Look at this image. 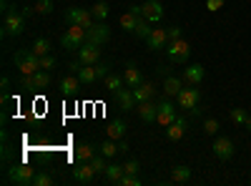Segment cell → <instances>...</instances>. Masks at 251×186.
<instances>
[{
  "label": "cell",
  "mask_w": 251,
  "mask_h": 186,
  "mask_svg": "<svg viewBox=\"0 0 251 186\" xmlns=\"http://www.w3.org/2000/svg\"><path fill=\"white\" fill-rule=\"evenodd\" d=\"M25 30V18L15 5H8V10H3V33L5 35H20Z\"/></svg>",
  "instance_id": "obj_1"
},
{
  "label": "cell",
  "mask_w": 251,
  "mask_h": 186,
  "mask_svg": "<svg viewBox=\"0 0 251 186\" xmlns=\"http://www.w3.org/2000/svg\"><path fill=\"white\" fill-rule=\"evenodd\" d=\"M13 63H15V68L23 73V76H30V73L40 71V58L33 51H15Z\"/></svg>",
  "instance_id": "obj_2"
},
{
  "label": "cell",
  "mask_w": 251,
  "mask_h": 186,
  "mask_svg": "<svg viewBox=\"0 0 251 186\" xmlns=\"http://www.w3.org/2000/svg\"><path fill=\"white\" fill-rule=\"evenodd\" d=\"M86 33H88V28H83V26H68V30L60 35V46L68 48V51L80 48L86 43Z\"/></svg>",
  "instance_id": "obj_3"
},
{
  "label": "cell",
  "mask_w": 251,
  "mask_h": 186,
  "mask_svg": "<svg viewBox=\"0 0 251 186\" xmlns=\"http://www.w3.org/2000/svg\"><path fill=\"white\" fill-rule=\"evenodd\" d=\"M35 169L28 166V163H15L13 169H8V181L13 184H20V186H33V179H35Z\"/></svg>",
  "instance_id": "obj_4"
},
{
  "label": "cell",
  "mask_w": 251,
  "mask_h": 186,
  "mask_svg": "<svg viewBox=\"0 0 251 186\" xmlns=\"http://www.w3.org/2000/svg\"><path fill=\"white\" fill-rule=\"evenodd\" d=\"M166 53H169L171 63H186L188 55H191V46H188V40L178 38V40H169V46H166Z\"/></svg>",
  "instance_id": "obj_5"
},
{
  "label": "cell",
  "mask_w": 251,
  "mask_h": 186,
  "mask_svg": "<svg viewBox=\"0 0 251 186\" xmlns=\"http://www.w3.org/2000/svg\"><path fill=\"white\" fill-rule=\"evenodd\" d=\"M176 101H178V108H183L186 113H191V111L199 106V101H201V91H199V86L181 88L178 96H176Z\"/></svg>",
  "instance_id": "obj_6"
},
{
  "label": "cell",
  "mask_w": 251,
  "mask_h": 186,
  "mask_svg": "<svg viewBox=\"0 0 251 186\" xmlns=\"http://www.w3.org/2000/svg\"><path fill=\"white\" fill-rule=\"evenodd\" d=\"M66 23L68 26H83V28H91L96 23V18L91 10L86 8H68L66 10Z\"/></svg>",
  "instance_id": "obj_7"
},
{
  "label": "cell",
  "mask_w": 251,
  "mask_h": 186,
  "mask_svg": "<svg viewBox=\"0 0 251 186\" xmlns=\"http://www.w3.org/2000/svg\"><path fill=\"white\" fill-rule=\"evenodd\" d=\"M111 40V28L103 23V20H96V23L88 28L86 33V43H96V46H103Z\"/></svg>",
  "instance_id": "obj_8"
},
{
  "label": "cell",
  "mask_w": 251,
  "mask_h": 186,
  "mask_svg": "<svg viewBox=\"0 0 251 186\" xmlns=\"http://www.w3.org/2000/svg\"><path fill=\"white\" fill-rule=\"evenodd\" d=\"M214 156L219 159V161H228L234 154H236V146H234V141L228 138V136H216V141H214Z\"/></svg>",
  "instance_id": "obj_9"
},
{
  "label": "cell",
  "mask_w": 251,
  "mask_h": 186,
  "mask_svg": "<svg viewBox=\"0 0 251 186\" xmlns=\"http://www.w3.org/2000/svg\"><path fill=\"white\" fill-rule=\"evenodd\" d=\"M78 60L83 66H96L98 60H100V46L96 43H83L78 48Z\"/></svg>",
  "instance_id": "obj_10"
},
{
  "label": "cell",
  "mask_w": 251,
  "mask_h": 186,
  "mask_svg": "<svg viewBox=\"0 0 251 186\" xmlns=\"http://www.w3.org/2000/svg\"><path fill=\"white\" fill-rule=\"evenodd\" d=\"M141 8H143V18L149 20L151 26H158V23H161V18H163V5L158 3V0H146Z\"/></svg>",
  "instance_id": "obj_11"
},
{
  "label": "cell",
  "mask_w": 251,
  "mask_h": 186,
  "mask_svg": "<svg viewBox=\"0 0 251 186\" xmlns=\"http://www.w3.org/2000/svg\"><path fill=\"white\" fill-rule=\"evenodd\" d=\"M136 113H138V118L143 123H153L156 116H158V103H153V98L151 101H141V103H136Z\"/></svg>",
  "instance_id": "obj_12"
},
{
  "label": "cell",
  "mask_w": 251,
  "mask_h": 186,
  "mask_svg": "<svg viewBox=\"0 0 251 186\" xmlns=\"http://www.w3.org/2000/svg\"><path fill=\"white\" fill-rule=\"evenodd\" d=\"M186 129H188V121L183 116H176L169 126H166V138L169 141H181L186 136Z\"/></svg>",
  "instance_id": "obj_13"
},
{
  "label": "cell",
  "mask_w": 251,
  "mask_h": 186,
  "mask_svg": "<svg viewBox=\"0 0 251 186\" xmlns=\"http://www.w3.org/2000/svg\"><path fill=\"white\" fill-rule=\"evenodd\" d=\"M176 118V106L171 101H158V116H156V123L158 126H169V123Z\"/></svg>",
  "instance_id": "obj_14"
},
{
  "label": "cell",
  "mask_w": 251,
  "mask_h": 186,
  "mask_svg": "<svg viewBox=\"0 0 251 186\" xmlns=\"http://www.w3.org/2000/svg\"><path fill=\"white\" fill-rule=\"evenodd\" d=\"M96 169L91 166V161H83V163H78V166L73 169V181L75 184H91L93 179H96Z\"/></svg>",
  "instance_id": "obj_15"
},
{
  "label": "cell",
  "mask_w": 251,
  "mask_h": 186,
  "mask_svg": "<svg viewBox=\"0 0 251 186\" xmlns=\"http://www.w3.org/2000/svg\"><path fill=\"white\" fill-rule=\"evenodd\" d=\"M146 43H149L151 51H163L169 46V33H166V28H153L151 35L146 38Z\"/></svg>",
  "instance_id": "obj_16"
},
{
  "label": "cell",
  "mask_w": 251,
  "mask_h": 186,
  "mask_svg": "<svg viewBox=\"0 0 251 186\" xmlns=\"http://www.w3.org/2000/svg\"><path fill=\"white\" fill-rule=\"evenodd\" d=\"M203 76H206L203 66H201V63H191V66H186V68H183V76H181V78L186 80L188 86H199L201 80H203Z\"/></svg>",
  "instance_id": "obj_17"
},
{
  "label": "cell",
  "mask_w": 251,
  "mask_h": 186,
  "mask_svg": "<svg viewBox=\"0 0 251 186\" xmlns=\"http://www.w3.org/2000/svg\"><path fill=\"white\" fill-rule=\"evenodd\" d=\"M123 80H126V86H128V88H136V86L143 83V76H141V71H138L136 63H126V68H123Z\"/></svg>",
  "instance_id": "obj_18"
},
{
  "label": "cell",
  "mask_w": 251,
  "mask_h": 186,
  "mask_svg": "<svg viewBox=\"0 0 251 186\" xmlns=\"http://www.w3.org/2000/svg\"><path fill=\"white\" fill-rule=\"evenodd\" d=\"M116 98H118V108H121L123 113H128V111H136V98H133V88H123V91H118V93H116Z\"/></svg>",
  "instance_id": "obj_19"
},
{
  "label": "cell",
  "mask_w": 251,
  "mask_h": 186,
  "mask_svg": "<svg viewBox=\"0 0 251 186\" xmlns=\"http://www.w3.org/2000/svg\"><path fill=\"white\" fill-rule=\"evenodd\" d=\"M58 88L63 91V96H75L78 88H80V78H78V76H66V78H60V86H58Z\"/></svg>",
  "instance_id": "obj_20"
},
{
  "label": "cell",
  "mask_w": 251,
  "mask_h": 186,
  "mask_svg": "<svg viewBox=\"0 0 251 186\" xmlns=\"http://www.w3.org/2000/svg\"><path fill=\"white\" fill-rule=\"evenodd\" d=\"M153 96H156V86H153V83H146V80H143L141 86L133 88V98H136V103H141V101H151Z\"/></svg>",
  "instance_id": "obj_21"
},
{
  "label": "cell",
  "mask_w": 251,
  "mask_h": 186,
  "mask_svg": "<svg viewBox=\"0 0 251 186\" xmlns=\"http://www.w3.org/2000/svg\"><path fill=\"white\" fill-rule=\"evenodd\" d=\"M183 83H186V80L178 78V76H166V80H163V93H166V96H178V91L183 88Z\"/></svg>",
  "instance_id": "obj_22"
},
{
  "label": "cell",
  "mask_w": 251,
  "mask_h": 186,
  "mask_svg": "<svg viewBox=\"0 0 251 186\" xmlns=\"http://www.w3.org/2000/svg\"><path fill=\"white\" fill-rule=\"evenodd\" d=\"M123 83H126L123 76H118V73H108L106 80H103V88H106L111 96H116L118 91H123Z\"/></svg>",
  "instance_id": "obj_23"
},
{
  "label": "cell",
  "mask_w": 251,
  "mask_h": 186,
  "mask_svg": "<svg viewBox=\"0 0 251 186\" xmlns=\"http://www.w3.org/2000/svg\"><path fill=\"white\" fill-rule=\"evenodd\" d=\"M106 131H108V138H113V141H121V138L126 136V121H123V118H116V121H111Z\"/></svg>",
  "instance_id": "obj_24"
},
{
  "label": "cell",
  "mask_w": 251,
  "mask_h": 186,
  "mask_svg": "<svg viewBox=\"0 0 251 186\" xmlns=\"http://www.w3.org/2000/svg\"><path fill=\"white\" fill-rule=\"evenodd\" d=\"M75 76L80 78V83H86V86H91V83H96V80H98V73H96V66H80Z\"/></svg>",
  "instance_id": "obj_25"
},
{
  "label": "cell",
  "mask_w": 251,
  "mask_h": 186,
  "mask_svg": "<svg viewBox=\"0 0 251 186\" xmlns=\"http://www.w3.org/2000/svg\"><path fill=\"white\" fill-rule=\"evenodd\" d=\"M96 156V149L91 146V143H80V146H75V161L83 163V161H91Z\"/></svg>",
  "instance_id": "obj_26"
},
{
  "label": "cell",
  "mask_w": 251,
  "mask_h": 186,
  "mask_svg": "<svg viewBox=\"0 0 251 186\" xmlns=\"http://www.w3.org/2000/svg\"><path fill=\"white\" fill-rule=\"evenodd\" d=\"M171 181H174V184L191 181V169H188V166H174V169H171Z\"/></svg>",
  "instance_id": "obj_27"
},
{
  "label": "cell",
  "mask_w": 251,
  "mask_h": 186,
  "mask_svg": "<svg viewBox=\"0 0 251 186\" xmlns=\"http://www.w3.org/2000/svg\"><path fill=\"white\" fill-rule=\"evenodd\" d=\"M103 174H106V181H108V184H118V181L123 179L126 169L118 166V163H111V166H106V171H103Z\"/></svg>",
  "instance_id": "obj_28"
},
{
  "label": "cell",
  "mask_w": 251,
  "mask_h": 186,
  "mask_svg": "<svg viewBox=\"0 0 251 186\" xmlns=\"http://www.w3.org/2000/svg\"><path fill=\"white\" fill-rule=\"evenodd\" d=\"M118 23H121V28H123L126 33H133L136 26H138V15H133V13L128 10V13H123V15H121Z\"/></svg>",
  "instance_id": "obj_29"
},
{
  "label": "cell",
  "mask_w": 251,
  "mask_h": 186,
  "mask_svg": "<svg viewBox=\"0 0 251 186\" xmlns=\"http://www.w3.org/2000/svg\"><path fill=\"white\" fill-rule=\"evenodd\" d=\"M33 86L35 88H48L50 86V71H43V68L35 71L33 73Z\"/></svg>",
  "instance_id": "obj_30"
},
{
  "label": "cell",
  "mask_w": 251,
  "mask_h": 186,
  "mask_svg": "<svg viewBox=\"0 0 251 186\" xmlns=\"http://www.w3.org/2000/svg\"><path fill=\"white\" fill-rule=\"evenodd\" d=\"M30 51H33L38 58H40V55H48V53H50V40H48V38H35V43H33Z\"/></svg>",
  "instance_id": "obj_31"
},
{
  "label": "cell",
  "mask_w": 251,
  "mask_h": 186,
  "mask_svg": "<svg viewBox=\"0 0 251 186\" xmlns=\"http://www.w3.org/2000/svg\"><path fill=\"white\" fill-rule=\"evenodd\" d=\"M100 154L111 159V156H116V154H121V146H118V143H116L113 138H108V141H103V143H100Z\"/></svg>",
  "instance_id": "obj_32"
},
{
  "label": "cell",
  "mask_w": 251,
  "mask_h": 186,
  "mask_svg": "<svg viewBox=\"0 0 251 186\" xmlns=\"http://www.w3.org/2000/svg\"><path fill=\"white\" fill-rule=\"evenodd\" d=\"M91 13H93L96 20H106L108 13H111V8H108V3H103V0H100V3H96V5L91 8Z\"/></svg>",
  "instance_id": "obj_33"
},
{
  "label": "cell",
  "mask_w": 251,
  "mask_h": 186,
  "mask_svg": "<svg viewBox=\"0 0 251 186\" xmlns=\"http://www.w3.org/2000/svg\"><path fill=\"white\" fill-rule=\"evenodd\" d=\"M151 30H153V28H151L149 20H146V18H138V26H136V30H133V33H136L138 38H143V40H146V38L151 35Z\"/></svg>",
  "instance_id": "obj_34"
},
{
  "label": "cell",
  "mask_w": 251,
  "mask_h": 186,
  "mask_svg": "<svg viewBox=\"0 0 251 186\" xmlns=\"http://www.w3.org/2000/svg\"><path fill=\"white\" fill-rule=\"evenodd\" d=\"M106 159L108 156H103V154H96L93 159H91V166L98 171V174H103V171H106V166H108V163H106Z\"/></svg>",
  "instance_id": "obj_35"
},
{
  "label": "cell",
  "mask_w": 251,
  "mask_h": 186,
  "mask_svg": "<svg viewBox=\"0 0 251 186\" xmlns=\"http://www.w3.org/2000/svg\"><path fill=\"white\" fill-rule=\"evenodd\" d=\"M219 129H221V126H219V121H216V118H206V121H203V133L216 136V133H219Z\"/></svg>",
  "instance_id": "obj_36"
},
{
  "label": "cell",
  "mask_w": 251,
  "mask_h": 186,
  "mask_svg": "<svg viewBox=\"0 0 251 186\" xmlns=\"http://www.w3.org/2000/svg\"><path fill=\"white\" fill-rule=\"evenodd\" d=\"M53 184V176L46 174V171H38L35 179H33V186H50Z\"/></svg>",
  "instance_id": "obj_37"
},
{
  "label": "cell",
  "mask_w": 251,
  "mask_h": 186,
  "mask_svg": "<svg viewBox=\"0 0 251 186\" xmlns=\"http://www.w3.org/2000/svg\"><path fill=\"white\" fill-rule=\"evenodd\" d=\"M53 10V0H38L35 3V13L38 15H48Z\"/></svg>",
  "instance_id": "obj_38"
},
{
  "label": "cell",
  "mask_w": 251,
  "mask_h": 186,
  "mask_svg": "<svg viewBox=\"0 0 251 186\" xmlns=\"http://www.w3.org/2000/svg\"><path fill=\"white\" fill-rule=\"evenodd\" d=\"M231 121L236 123V126H241V123L249 121V113H246L244 108H234V111H231Z\"/></svg>",
  "instance_id": "obj_39"
},
{
  "label": "cell",
  "mask_w": 251,
  "mask_h": 186,
  "mask_svg": "<svg viewBox=\"0 0 251 186\" xmlns=\"http://www.w3.org/2000/svg\"><path fill=\"white\" fill-rule=\"evenodd\" d=\"M138 184H141L138 174H123V179L118 181V186H138Z\"/></svg>",
  "instance_id": "obj_40"
},
{
  "label": "cell",
  "mask_w": 251,
  "mask_h": 186,
  "mask_svg": "<svg viewBox=\"0 0 251 186\" xmlns=\"http://www.w3.org/2000/svg\"><path fill=\"white\" fill-rule=\"evenodd\" d=\"M40 68L43 71H53L55 68V58L48 53V55H40Z\"/></svg>",
  "instance_id": "obj_41"
},
{
  "label": "cell",
  "mask_w": 251,
  "mask_h": 186,
  "mask_svg": "<svg viewBox=\"0 0 251 186\" xmlns=\"http://www.w3.org/2000/svg\"><path fill=\"white\" fill-rule=\"evenodd\" d=\"M18 88H23V91H35V86H33V73L20 78V80H18Z\"/></svg>",
  "instance_id": "obj_42"
},
{
  "label": "cell",
  "mask_w": 251,
  "mask_h": 186,
  "mask_svg": "<svg viewBox=\"0 0 251 186\" xmlns=\"http://www.w3.org/2000/svg\"><path fill=\"white\" fill-rule=\"evenodd\" d=\"M224 3H226V0H206V10L208 13H216V10L224 8Z\"/></svg>",
  "instance_id": "obj_43"
},
{
  "label": "cell",
  "mask_w": 251,
  "mask_h": 186,
  "mask_svg": "<svg viewBox=\"0 0 251 186\" xmlns=\"http://www.w3.org/2000/svg\"><path fill=\"white\" fill-rule=\"evenodd\" d=\"M108 68H111V63H100V60H98V63H96V73H98V78H106V76H108Z\"/></svg>",
  "instance_id": "obj_44"
},
{
  "label": "cell",
  "mask_w": 251,
  "mask_h": 186,
  "mask_svg": "<svg viewBox=\"0 0 251 186\" xmlns=\"http://www.w3.org/2000/svg\"><path fill=\"white\" fill-rule=\"evenodd\" d=\"M123 169H126V174H138V161H128V163H123Z\"/></svg>",
  "instance_id": "obj_45"
},
{
  "label": "cell",
  "mask_w": 251,
  "mask_h": 186,
  "mask_svg": "<svg viewBox=\"0 0 251 186\" xmlns=\"http://www.w3.org/2000/svg\"><path fill=\"white\" fill-rule=\"evenodd\" d=\"M166 33H169V40H178V38H181V28H178V26H171Z\"/></svg>",
  "instance_id": "obj_46"
},
{
  "label": "cell",
  "mask_w": 251,
  "mask_h": 186,
  "mask_svg": "<svg viewBox=\"0 0 251 186\" xmlns=\"http://www.w3.org/2000/svg\"><path fill=\"white\" fill-rule=\"evenodd\" d=\"M0 86H3V91H8V88H10V78H8V76H3V80H0Z\"/></svg>",
  "instance_id": "obj_47"
},
{
  "label": "cell",
  "mask_w": 251,
  "mask_h": 186,
  "mask_svg": "<svg viewBox=\"0 0 251 186\" xmlns=\"http://www.w3.org/2000/svg\"><path fill=\"white\" fill-rule=\"evenodd\" d=\"M118 146H121V154H126V151H128V143H126V141H123V138H121V141H118Z\"/></svg>",
  "instance_id": "obj_48"
},
{
  "label": "cell",
  "mask_w": 251,
  "mask_h": 186,
  "mask_svg": "<svg viewBox=\"0 0 251 186\" xmlns=\"http://www.w3.org/2000/svg\"><path fill=\"white\" fill-rule=\"evenodd\" d=\"M246 126H249V131H251V116H249V121H246Z\"/></svg>",
  "instance_id": "obj_49"
},
{
  "label": "cell",
  "mask_w": 251,
  "mask_h": 186,
  "mask_svg": "<svg viewBox=\"0 0 251 186\" xmlns=\"http://www.w3.org/2000/svg\"><path fill=\"white\" fill-rule=\"evenodd\" d=\"M249 184H251V179H249Z\"/></svg>",
  "instance_id": "obj_50"
}]
</instances>
